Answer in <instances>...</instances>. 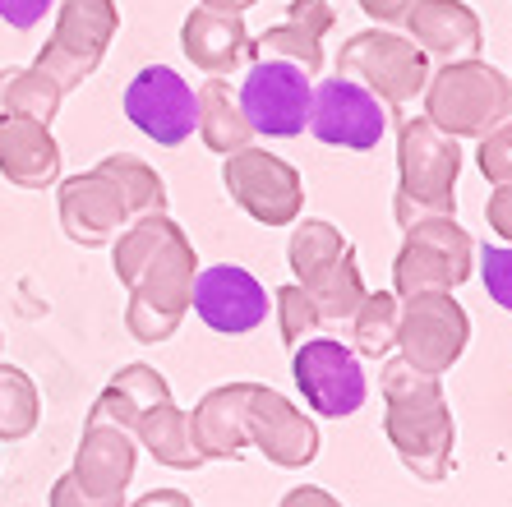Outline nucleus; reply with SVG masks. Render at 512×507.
Listing matches in <instances>:
<instances>
[{"instance_id":"f03ea898","label":"nucleus","mask_w":512,"mask_h":507,"mask_svg":"<svg viewBox=\"0 0 512 507\" xmlns=\"http://www.w3.org/2000/svg\"><path fill=\"white\" fill-rule=\"evenodd\" d=\"M383 434L397 448L402 466L425 484H443L453 471L457 425L453 406L434 374H420L406 360L383 365Z\"/></svg>"},{"instance_id":"f3484780","label":"nucleus","mask_w":512,"mask_h":507,"mask_svg":"<svg viewBox=\"0 0 512 507\" xmlns=\"http://www.w3.org/2000/svg\"><path fill=\"white\" fill-rule=\"evenodd\" d=\"M134 461H139V443L130 429L120 425H84L79 452H74L70 480L84 489L88 498L102 503H125V484L134 480Z\"/></svg>"},{"instance_id":"473e14b6","label":"nucleus","mask_w":512,"mask_h":507,"mask_svg":"<svg viewBox=\"0 0 512 507\" xmlns=\"http://www.w3.org/2000/svg\"><path fill=\"white\" fill-rule=\"evenodd\" d=\"M476 162L489 185H512V116L503 120L499 130H489L485 139H480Z\"/></svg>"},{"instance_id":"412c9836","label":"nucleus","mask_w":512,"mask_h":507,"mask_svg":"<svg viewBox=\"0 0 512 507\" xmlns=\"http://www.w3.org/2000/svg\"><path fill=\"white\" fill-rule=\"evenodd\" d=\"M250 388L254 383H222V388L203 392V401L190 415V438L203 461H236L250 448V438H245Z\"/></svg>"},{"instance_id":"aec40b11","label":"nucleus","mask_w":512,"mask_h":507,"mask_svg":"<svg viewBox=\"0 0 512 507\" xmlns=\"http://www.w3.org/2000/svg\"><path fill=\"white\" fill-rule=\"evenodd\" d=\"M0 176L19 189H51L60 180V143L33 116L0 120Z\"/></svg>"},{"instance_id":"c756f323","label":"nucleus","mask_w":512,"mask_h":507,"mask_svg":"<svg viewBox=\"0 0 512 507\" xmlns=\"http://www.w3.org/2000/svg\"><path fill=\"white\" fill-rule=\"evenodd\" d=\"M254 56L259 60H286V65H296V70H305L314 79V74L323 70V37L305 33L300 24H273V28H263L259 42H250Z\"/></svg>"},{"instance_id":"dca6fc26","label":"nucleus","mask_w":512,"mask_h":507,"mask_svg":"<svg viewBox=\"0 0 512 507\" xmlns=\"http://www.w3.org/2000/svg\"><path fill=\"white\" fill-rule=\"evenodd\" d=\"M56 185H60V226H65V236H70L74 245L102 249L134 222L120 185L102 166L79 171V176H70V180H56Z\"/></svg>"},{"instance_id":"1a4fd4ad","label":"nucleus","mask_w":512,"mask_h":507,"mask_svg":"<svg viewBox=\"0 0 512 507\" xmlns=\"http://www.w3.org/2000/svg\"><path fill=\"white\" fill-rule=\"evenodd\" d=\"M222 185L259 226H291L305 208V180L268 148H240L222 157Z\"/></svg>"},{"instance_id":"393cba45","label":"nucleus","mask_w":512,"mask_h":507,"mask_svg":"<svg viewBox=\"0 0 512 507\" xmlns=\"http://www.w3.org/2000/svg\"><path fill=\"white\" fill-rule=\"evenodd\" d=\"M65 102L60 93V83L51 79L47 70H37V65H10V70H0V120L10 116H33L42 125H51Z\"/></svg>"},{"instance_id":"4be33fe9","label":"nucleus","mask_w":512,"mask_h":507,"mask_svg":"<svg viewBox=\"0 0 512 507\" xmlns=\"http://www.w3.org/2000/svg\"><path fill=\"white\" fill-rule=\"evenodd\" d=\"M194 130H199V139L222 157H231V153H240V148L254 143L250 120L240 111L236 93L227 88V79H208L199 93H194Z\"/></svg>"},{"instance_id":"a211bd4d","label":"nucleus","mask_w":512,"mask_h":507,"mask_svg":"<svg viewBox=\"0 0 512 507\" xmlns=\"http://www.w3.org/2000/svg\"><path fill=\"white\" fill-rule=\"evenodd\" d=\"M250 42L254 37H250V28H245V14L194 5V10L185 14V24H180V47H185L194 70H203L208 79H231V74L254 56Z\"/></svg>"},{"instance_id":"9b49d317","label":"nucleus","mask_w":512,"mask_h":507,"mask_svg":"<svg viewBox=\"0 0 512 507\" xmlns=\"http://www.w3.org/2000/svg\"><path fill=\"white\" fill-rule=\"evenodd\" d=\"M305 130L319 143H333V148L370 153V148H379L383 134H388V107H383L365 83L333 74V79L314 83Z\"/></svg>"},{"instance_id":"5701e85b","label":"nucleus","mask_w":512,"mask_h":507,"mask_svg":"<svg viewBox=\"0 0 512 507\" xmlns=\"http://www.w3.org/2000/svg\"><path fill=\"white\" fill-rule=\"evenodd\" d=\"M134 443L153 452V461L171 466V471H199L203 457L190 438V411H180L176 401H157L153 411H143L134 420Z\"/></svg>"},{"instance_id":"72a5a7b5","label":"nucleus","mask_w":512,"mask_h":507,"mask_svg":"<svg viewBox=\"0 0 512 507\" xmlns=\"http://www.w3.org/2000/svg\"><path fill=\"white\" fill-rule=\"evenodd\" d=\"M480 277L494 305H503L512 314V245H489L480 249Z\"/></svg>"},{"instance_id":"c9c22d12","label":"nucleus","mask_w":512,"mask_h":507,"mask_svg":"<svg viewBox=\"0 0 512 507\" xmlns=\"http://www.w3.org/2000/svg\"><path fill=\"white\" fill-rule=\"evenodd\" d=\"M47 10H56V0H0V19L14 28V33H33Z\"/></svg>"},{"instance_id":"9d476101","label":"nucleus","mask_w":512,"mask_h":507,"mask_svg":"<svg viewBox=\"0 0 512 507\" xmlns=\"http://www.w3.org/2000/svg\"><path fill=\"white\" fill-rule=\"evenodd\" d=\"M291 374H296V388L305 392V406L328 420H346L356 415L370 397V383H365V369H360V355L351 346H342L337 337H310L291 351Z\"/></svg>"},{"instance_id":"2eb2a0df","label":"nucleus","mask_w":512,"mask_h":507,"mask_svg":"<svg viewBox=\"0 0 512 507\" xmlns=\"http://www.w3.org/2000/svg\"><path fill=\"white\" fill-rule=\"evenodd\" d=\"M245 438L250 448L282 466V471H300L319 457V425L305 411H296L277 388H250V406H245Z\"/></svg>"},{"instance_id":"f257e3e1","label":"nucleus","mask_w":512,"mask_h":507,"mask_svg":"<svg viewBox=\"0 0 512 507\" xmlns=\"http://www.w3.org/2000/svg\"><path fill=\"white\" fill-rule=\"evenodd\" d=\"M111 268L120 286L130 291L125 328L134 342H167L190 314V291L199 254L185 240L171 213L134 217L116 240H111Z\"/></svg>"},{"instance_id":"e433bc0d","label":"nucleus","mask_w":512,"mask_h":507,"mask_svg":"<svg viewBox=\"0 0 512 507\" xmlns=\"http://www.w3.org/2000/svg\"><path fill=\"white\" fill-rule=\"evenodd\" d=\"M485 222L494 236H503L512 245V185H494V194L485 203Z\"/></svg>"},{"instance_id":"58836bf2","label":"nucleus","mask_w":512,"mask_h":507,"mask_svg":"<svg viewBox=\"0 0 512 507\" xmlns=\"http://www.w3.org/2000/svg\"><path fill=\"white\" fill-rule=\"evenodd\" d=\"M51 507H125V503H102V498H88L84 489L70 480V475H60V480L51 484Z\"/></svg>"},{"instance_id":"ea45409f","label":"nucleus","mask_w":512,"mask_h":507,"mask_svg":"<svg viewBox=\"0 0 512 507\" xmlns=\"http://www.w3.org/2000/svg\"><path fill=\"white\" fill-rule=\"evenodd\" d=\"M277 507H342V498H333L328 489H319V484H296Z\"/></svg>"},{"instance_id":"cd10ccee","label":"nucleus","mask_w":512,"mask_h":507,"mask_svg":"<svg viewBox=\"0 0 512 507\" xmlns=\"http://www.w3.org/2000/svg\"><path fill=\"white\" fill-rule=\"evenodd\" d=\"M97 166L120 185L125 203H130V217L167 213V185H162V176H157L148 162H139V157H130V153H111Z\"/></svg>"},{"instance_id":"2f4dec72","label":"nucleus","mask_w":512,"mask_h":507,"mask_svg":"<svg viewBox=\"0 0 512 507\" xmlns=\"http://www.w3.org/2000/svg\"><path fill=\"white\" fill-rule=\"evenodd\" d=\"M111 388L120 392V397L130 401L134 411H153L157 401H171V388H167V378L157 374L153 365H120L116 378H111Z\"/></svg>"},{"instance_id":"79ce46f5","label":"nucleus","mask_w":512,"mask_h":507,"mask_svg":"<svg viewBox=\"0 0 512 507\" xmlns=\"http://www.w3.org/2000/svg\"><path fill=\"white\" fill-rule=\"evenodd\" d=\"M199 5H208V10H227V14H245L250 5H259V0H199Z\"/></svg>"},{"instance_id":"20e7f679","label":"nucleus","mask_w":512,"mask_h":507,"mask_svg":"<svg viewBox=\"0 0 512 507\" xmlns=\"http://www.w3.org/2000/svg\"><path fill=\"white\" fill-rule=\"evenodd\" d=\"M425 120L453 139H485L512 116V83L489 60H443L425 83Z\"/></svg>"},{"instance_id":"7c9ffc66","label":"nucleus","mask_w":512,"mask_h":507,"mask_svg":"<svg viewBox=\"0 0 512 507\" xmlns=\"http://www.w3.org/2000/svg\"><path fill=\"white\" fill-rule=\"evenodd\" d=\"M273 305H277V328H282V342L296 351L300 342H310V337H319L323 319H319V309H314V300L305 295V286H282V291L273 295Z\"/></svg>"},{"instance_id":"6e6552de","label":"nucleus","mask_w":512,"mask_h":507,"mask_svg":"<svg viewBox=\"0 0 512 507\" xmlns=\"http://www.w3.org/2000/svg\"><path fill=\"white\" fill-rule=\"evenodd\" d=\"M466 342H471V319L453 300V291H420L402 295L397 309V346L402 360L420 374H448L462 360Z\"/></svg>"},{"instance_id":"a878e982","label":"nucleus","mask_w":512,"mask_h":507,"mask_svg":"<svg viewBox=\"0 0 512 507\" xmlns=\"http://www.w3.org/2000/svg\"><path fill=\"white\" fill-rule=\"evenodd\" d=\"M305 295L314 300V309H319L323 323H351V314H356L360 300H365V277H360L356 249H346L342 259L323 272Z\"/></svg>"},{"instance_id":"f704fd0d","label":"nucleus","mask_w":512,"mask_h":507,"mask_svg":"<svg viewBox=\"0 0 512 507\" xmlns=\"http://www.w3.org/2000/svg\"><path fill=\"white\" fill-rule=\"evenodd\" d=\"M286 19L300 24L305 33H314V37H328L333 33V24H337V14H333L328 0H291V5H286Z\"/></svg>"},{"instance_id":"7ed1b4c3","label":"nucleus","mask_w":512,"mask_h":507,"mask_svg":"<svg viewBox=\"0 0 512 507\" xmlns=\"http://www.w3.org/2000/svg\"><path fill=\"white\" fill-rule=\"evenodd\" d=\"M457 176H462V139L443 134L434 120L411 116L397 134V226L425 217H457Z\"/></svg>"},{"instance_id":"b1692460","label":"nucleus","mask_w":512,"mask_h":507,"mask_svg":"<svg viewBox=\"0 0 512 507\" xmlns=\"http://www.w3.org/2000/svg\"><path fill=\"white\" fill-rule=\"evenodd\" d=\"M291 226H296V231H291V240H286V259H291V272H296V286L310 291V286L319 282L323 272L333 268L351 245H346L342 231H337L333 222H323V217H305V222L296 217Z\"/></svg>"},{"instance_id":"6ab92c4d","label":"nucleus","mask_w":512,"mask_h":507,"mask_svg":"<svg viewBox=\"0 0 512 507\" xmlns=\"http://www.w3.org/2000/svg\"><path fill=\"white\" fill-rule=\"evenodd\" d=\"M406 37L434 60H471L485 47L480 14L466 0H416L406 14Z\"/></svg>"},{"instance_id":"ddd939ff","label":"nucleus","mask_w":512,"mask_h":507,"mask_svg":"<svg viewBox=\"0 0 512 507\" xmlns=\"http://www.w3.org/2000/svg\"><path fill=\"white\" fill-rule=\"evenodd\" d=\"M125 116L162 148H180L194 134V88L171 65H143L125 88Z\"/></svg>"},{"instance_id":"f8f14e48","label":"nucleus","mask_w":512,"mask_h":507,"mask_svg":"<svg viewBox=\"0 0 512 507\" xmlns=\"http://www.w3.org/2000/svg\"><path fill=\"white\" fill-rule=\"evenodd\" d=\"M310 93L314 83L305 70L286 65V60H254L250 74L240 79L236 102L254 134L296 139V134H305V120H310Z\"/></svg>"},{"instance_id":"bb28decb","label":"nucleus","mask_w":512,"mask_h":507,"mask_svg":"<svg viewBox=\"0 0 512 507\" xmlns=\"http://www.w3.org/2000/svg\"><path fill=\"white\" fill-rule=\"evenodd\" d=\"M397 300L393 291H365L360 309L351 314V337H356V355L365 360H383L397 346Z\"/></svg>"},{"instance_id":"0eeeda50","label":"nucleus","mask_w":512,"mask_h":507,"mask_svg":"<svg viewBox=\"0 0 512 507\" xmlns=\"http://www.w3.org/2000/svg\"><path fill=\"white\" fill-rule=\"evenodd\" d=\"M402 236L406 240L393 263L397 295L457 291L476 268V240L457 226V217H425V222L406 226Z\"/></svg>"},{"instance_id":"39448f33","label":"nucleus","mask_w":512,"mask_h":507,"mask_svg":"<svg viewBox=\"0 0 512 507\" xmlns=\"http://www.w3.org/2000/svg\"><path fill=\"white\" fill-rule=\"evenodd\" d=\"M116 33V0H56V28H51L47 47L37 51L33 65L60 83V93H74L107 60V47L116 42Z\"/></svg>"},{"instance_id":"c85d7f7f","label":"nucleus","mask_w":512,"mask_h":507,"mask_svg":"<svg viewBox=\"0 0 512 507\" xmlns=\"http://www.w3.org/2000/svg\"><path fill=\"white\" fill-rule=\"evenodd\" d=\"M42 401H37L33 378L19 365H0V443H19L37 429Z\"/></svg>"},{"instance_id":"a19ab883","label":"nucleus","mask_w":512,"mask_h":507,"mask_svg":"<svg viewBox=\"0 0 512 507\" xmlns=\"http://www.w3.org/2000/svg\"><path fill=\"white\" fill-rule=\"evenodd\" d=\"M130 507H194L190 494H180V489H153V494L134 498Z\"/></svg>"},{"instance_id":"37998d69","label":"nucleus","mask_w":512,"mask_h":507,"mask_svg":"<svg viewBox=\"0 0 512 507\" xmlns=\"http://www.w3.org/2000/svg\"><path fill=\"white\" fill-rule=\"evenodd\" d=\"M508 83H512V79H508Z\"/></svg>"},{"instance_id":"4468645a","label":"nucleus","mask_w":512,"mask_h":507,"mask_svg":"<svg viewBox=\"0 0 512 507\" xmlns=\"http://www.w3.org/2000/svg\"><path fill=\"white\" fill-rule=\"evenodd\" d=\"M190 309L203 319V328L222 332V337H240L268 319V291L240 263H208L194 272Z\"/></svg>"},{"instance_id":"423d86ee","label":"nucleus","mask_w":512,"mask_h":507,"mask_svg":"<svg viewBox=\"0 0 512 507\" xmlns=\"http://www.w3.org/2000/svg\"><path fill=\"white\" fill-rule=\"evenodd\" d=\"M337 74L365 83L383 107L393 111L425 93L429 56L411 37L393 33V28H365V33L342 42V51H337Z\"/></svg>"},{"instance_id":"4c0bfd02","label":"nucleus","mask_w":512,"mask_h":507,"mask_svg":"<svg viewBox=\"0 0 512 507\" xmlns=\"http://www.w3.org/2000/svg\"><path fill=\"white\" fill-rule=\"evenodd\" d=\"M411 5H416V0H360V10L374 19V28H397V24H406Z\"/></svg>"}]
</instances>
